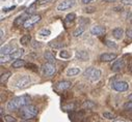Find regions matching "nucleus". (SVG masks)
<instances>
[{"instance_id":"nucleus-1","label":"nucleus","mask_w":132,"mask_h":122,"mask_svg":"<svg viewBox=\"0 0 132 122\" xmlns=\"http://www.w3.org/2000/svg\"><path fill=\"white\" fill-rule=\"evenodd\" d=\"M29 96L28 95H22V96H18V97H15L13 99H11L9 103H7V106H6V109L9 111H16L18 109H21L22 107L26 106L29 104Z\"/></svg>"},{"instance_id":"nucleus-2","label":"nucleus","mask_w":132,"mask_h":122,"mask_svg":"<svg viewBox=\"0 0 132 122\" xmlns=\"http://www.w3.org/2000/svg\"><path fill=\"white\" fill-rule=\"evenodd\" d=\"M38 108L34 105H26L24 107H22L20 109V116L23 120H30V119H34L37 115H38Z\"/></svg>"},{"instance_id":"nucleus-3","label":"nucleus","mask_w":132,"mask_h":122,"mask_svg":"<svg viewBox=\"0 0 132 122\" xmlns=\"http://www.w3.org/2000/svg\"><path fill=\"white\" fill-rule=\"evenodd\" d=\"M83 77L89 82H97L101 78V70L96 67H88L83 72Z\"/></svg>"},{"instance_id":"nucleus-4","label":"nucleus","mask_w":132,"mask_h":122,"mask_svg":"<svg viewBox=\"0 0 132 122\" xmlns=\"http://www.w3.org/2000/svg\"><path fill=\"white\" fill-rule=\"evenodd\" d=\"M24 55V50L23 49H16L12 54L10 55H5V56H1V59H0V63L3 64L6 63L11 60H17L19 58H21Z\"/></svg>"},{"instance_id":"nucleus-5","label":"nucleus","mask_w":132,"mask_h":122,"mask_svg":"<svg viewBox=\"0 0 132 122\" xmlns=\"http://www.w3.org/2000/svg\"><path fill=\"white\" fill-rule=\"evenodd\" d=\"M42 73L44 76L46 77H52L53 75H55L56 73V67L54 65V63H50V62H46L45 64L42 65Z\"/></svg>"},{"instance_id":"nucleus-6","label":"nucleus","mask_w":132,"mask_h":122,"mask_svg":"<svg viewBox=\"0 0 132 122\" xmlns=\"http://www.w3.org/2000/svg\"><path fill=\"white\" fill-rule=\"evenodd\" d=\"M30 83H31V79L29 76H22L15 83V87L17 89H24L27 88L30 85Z\"/></svg>"},{"instance_id":"nucleus-7","label":"nucleus","mask_w":132,"mask_h":122,"mask_svg":"<svg viewBox=\"0 0 132 122\" xmlns=\"http://www.w3.org/2000/svg\"><path fill=\"white\" fill-rule=\"evenodd\" d=\"M41 21V16H39V15H34V16H30L27 20H26V22L24 23V28L25 29H31L32 27H34L37 23H39Z\"/></svg>"},{"instance_id":"nucleus-8","label":"nucleus","mask_w":132,"mask_h":122,"mask_svg":"<svg viewBox=\"0 0 132 122\" xmlns=\"http://www.w3.org/2000/svg\"><path fill=\"white\" fill-rule=\"evenodd\" d=\"M75 4H76L75 0H63V1H61V2H59L57 4L56 8L59 12H63V11H67V9L72 8Z\"/></svg>"},{"instance_id":"nucleus-9","label":"nucleus","mask_w":132,"mask_h":122,"mask_svg":"<svg viewBox=\"0 0 132 122\" xmlns=\"http://www.w3.org/2000/svg\"><path fill=\"white\" fill-rule=\"evenodd\" d=\"M112 89L116 90V91H119V92H124L128 89V83L125 82V81H117V82H113L112 85H111Z\"/></svg>"},{"instance_id":"nucleus-10","label":"nucleus","mask_w":132,"mask_h":122,"mask_svg":"<svg viewBox=\"0 0 132 122\" xmlns=\"http://www.w3.org/2000/svg\"><path fill=\"white\" fill-rule=\"evenodd\" d=\"M105 32H106V29L102 26H99V25H96L90 28V33L96 36H102L105 34Z\"/></svg>"},{"instance_id":"nucleus-11","label":"nucleus","mask_w":132,"mask_h":122,"mask_svg":"<svg viewBox=\"0 0 132 122\" xmlns=\"http://www.w3.org/2000/svg\"><path fill=\"white\" fill-rule=\"evenodd\" d=\"M124 67H125V61L123 59H119V60H116L113 62V64L111 65V70L113 73H119Z\"/></svg>"},{"instance_id":"nucleus-12","label":"nucleus","mask_w":132,"mask_h":122,"mask_svg":"<svg viewBox=\"0 0 132 122\" xmlns=\"http://www.w3.org/2000/svg\"><path fill=\"white\" fill-rule=\"evenodd\" d=\"M71 85H72V83L70 81H59V82L56 83L55 88L58 91H64V90L69 89L71 87Z\"/></svg>"},{"instance_id":"nucleus-13","label":"nucleus","mask_w":132,"mask_h":122,"mask_svg":"<svg viewBox=\"0 0 132 122\" xmlns=\"http://www.w3.org/2000/svg\"><path fill=\"white\" fill-rule=\"evenodd\" d=\"M16 50V47L13 45H5L1 47V50H0V54L1 56H5V55H10L12 54L14 51Z\"/></svg>"},{"instance_id":"nucleus-14","label":"nucleus","mask_w":132,"mask_h":122,"mask_svg":"<svg viewBox=\"0 0 132 122\" xmlns=\"http://www.w3.org/2000/svg\"><path fill=\"white\" fill-rule=\"evenodd\" d=\"M114 59H117V55L112 53H104L100 56V60L102 62H110Z\"/></svg>"},{"instance_id":"nucleus-15","label":"nucleus","mask_w":132,"mask_h":122,"mask_svg":"<svg viewBox=\"0 0 132 122\" xmlns=\"http://www.w3.org/2000/svg\"><path fill=\"white\" fill-rule=\"evenodd\" d=\"M30 16L29 15H27L26 13L24 14V15H22V16H19L16 20H15V22H14V24L16 25V26H21V25H24V23L26 22V20L29 18Z\"/></svg>"},{"instance_id":"nucleus-16","label":"nucleus","mask_w":132,"mask_h":122,"mask_svg":"<svg viewBox=\"0 0 132 122\" xmlns=\"http://www.w3.org/2000/svg\"><path fill=\"white\" fill-rule=\"evenodd\" d=\"M76 58L80 61H87L89 58V55L86 51H77L76 52Z\"/></svg>"},{"instance_id":"nucleus-17","label":"nucleus","mask_w":132,"mask_h":122,"mask_svg":"<svg viewBox=\"0 0 132 122\" xmlns=\"http://www.w3.org/2000/svg\"><path fill=\"white\" fill-rule=\"evenodd\" d=\"M112 35H113V37H114V38H117V39H122V38H123V36H124V30H123V28L118 27V28L113 29V31H112Z\"/></svg>"},{"instance_id":"nucleus-18","label":"nucleus","mask_w":132,"mask_h":122,"mask_svg":"<svg viewBox=\"0 0 132 122\" xmlns=\"http://www.w3.org/2000/svg\"><path fill=\"white\" fill-rule=\"evenodd\" d=\"M44 58H45V60L47 61V62H50V63H55V56L51 53V52H49V51H46L45 52V54H44Z\"/></svg>"},{"instance_id":"nucleus-19","label":"nucleus","mask_w":132,"mask_h":122,"mask_svg":"<svg viewBox=\"0 0 132 122\" xmlns=\"http://www.w3.org/2000/svg\"><path fill=\"white\" fill-rule=\"evenodd\" d=\"M80 68L79 67H71V68H68L67 70V75L69 77H74V76H77L80 74Z\"/></svg>"},{"instance_id":"nucleus-20","label":"nucleus","mask_w":132,"mask_h":122,"mask_svg":"<svg viewBox=\"0 0 132 122\" xmlns=\"http://www.w3.org/2000/svg\"><path fill=\"white\" fill-rule=\"evenodd\" d=\"M25 64H26V62H25V60H22L21 58H19V59L15 60V61H14V62L12 63V66H13L14 68H20V67L24 66Z\"/></svg>"},{"instance_id":"nucleus-21","label":"nucleus","mask_w":132,"mask_h":122,"mask_svg":"<svg viewBox=\"0 0 132 122\" xmlns=\"http://www.w3.org/2000/svg\"><path fill=\"white\" fill-rule=\"evenodd\" d=\"M49 45H50V47H51V48L56 49V50L63 49V48L67 47V44H63V43H56V42H51Z\"/></svg>"},{"instance_id":"nucleus-22","label":"nucleus","mask_w":132,"mask_h":122,"mask_svg":"<svg viewBox=\"0 0 132 122\" xmlns=\"http://www.w3.org/2000/svg\"><path fill=\"white\" fill-rule=\"evenodd\" d=\"M83 32H84V27H83V25H80L78 28H76L74 31H73V36H74V37H78V36H80Z\"/></svg>"},{"instance_id":"nucleus-23","label":"nucleus","mask_w":132,"mask_h":122,"mask_svg":"<svg viewBox=\"0 0 132 122\" xmlns=\"http://www.w3.org/2000/svg\"><path fill=\"white\" fill-rule=\"evenodd\" d=\"M30 40H31V36H30L29 34H25V35H23V36L21 37L20 43H21V45L26 46V45H28V44L30 43Z\"/></svg>"},{"instance_id":"nucleus-24","label":"nucleus","mask_w":132,"mask_h":122,"mask_svg":"<svg viewBox=\"0 0 132 122\" xmlns=\"http://www.w3.org/2000/svg\"><path fill=\"white\" fill-rule=\"evenodd\" d=\"M76 19V15L74 13H71V14H68L67 16H65V23L67 24H70V23H73Z\"/></svg>"},{"instance_id":"nucleus-25","label":"nucleus","mask_w":132,"mask_h":122,"mask_svg":"<svg viewBox=\"0 0 132 122\" xmlns=\"http://www.w3.org/2000/svg\"><path fill=\"white\" fill-rule=\"evenodd\" d=\"M11 73L10 72H7V73H5V74H2L1 75V77H0V83H1V84H4L7 80H9V78L11 77Z\"/></svg>"},{"instance_id":"nucleus-26","label":"nucleus","mask_w":132,"mask_h":122,"mask_svg":"<svg viewBox=\"0 0 132 122\" xmlns=\"http://www.w3.org/2000/svg\"><path fill=\"white\" fill-rule=\"evenodd\" d=\"M25 13H26L27 15H29V16H34L35 13H36V4H32L31 6H29V7L25 11Z\"/></svg>"},{"instance_id":"nucleus-27","label":"nucleus","mask_w":132,"mask_h":122,"mask_svg":"<svg viewBox=\"0 0 132 122\" xmlns=\"http://www.w3.org/2000/svg\"><path fill=\"white\" fill-rule=\"evenodd\" d=\"M103 117L106 118V119H109V120H114L117 118V116L113 113H109V112H104L103 113Z\"/></svg>"},{"instance_id":"nucleus-28","label":"nucleus","mask_w":132,"mask_h":122,"mask_svg":"<svg viewBox=\"0 0 132 122\" xmlns=\"http://www.w3.org/2000/svg\"><path fill=\"white\" fill-rule=\"evenodd\" d=\"M50 34H51V31L49 29H46V28L42 29L41 31L39 32V35H41V36H49Z\"/></svg>"},{"instance_id":"nucleus-29","label":"nucleus","mask_w":132,"mask_h":122,"mask_svg":"<svg viewBox=\"0 0 132 122\" xmlns=\"http://www.w3.org/2000/svg\"><path fill=\"white\" fill-rule=\"evenodd\" d=\"M106 44V46L108 47V48H110V49H118V45L114 43V42H112V40H109V39H107L106 42H105Z\"/></svg>"},{"instance_id":"nucleus-30","label":"nucleus","mask_w":132,"mask_h":122,"mask_svg":"<svg viewBox=\"0 0 132 122\" xmlns=\"http://www.w3.org/2000/svg\"><path fill=\"white\" fill-rule=\"evenodd\" d=\"M59 56H60L61 58H65V59L71 57V55L69 54V52H68V51H65V50H61L60 53H59Z\"/></svg>"},{"instance_id":"nucleus-31","label":"nucleus","mask_w":132,"mask_h":122,"mask_svg":"<svg viewBox=\"0 0 132 122\" xmlns=\"http://www.w3.org/2000/svg\"><path fill=\"white\" fill-rule=\"evenodd\" d=\"M83 107H84V108H87V109H92V108L95 107V104H94L93 101H90V100H86V101H84Z\"/></svg>"},{"instance_id":"nucleus-32","label":"nucleus","mask_w":132,"mask_h":122,"mask_svg":"<svg viewBox=\"0 0 132 122\" xmlns=\"http://www.w3.org/2000/svg\"><path fill=\"white\" fill-rule=\"evenodd\" d=\"M124 110H126V111H132V101L131 100L128 101V103H126L124 105Z\"/></svg>"},{"instance_id":"nucleus-33","label":"nucleus","mask_w":132,"mask_h":122,"mask_svg":"<svg viewBox=\"0 0 132 122\" xmlns=\"http://www.w3.org/2000/svg\"><path fill=\"white\" fill-rule=\"evenodd\" d=\"M4 120L6 122H16V119L13 116H11V115H5L4 116Z\"/></svg>"},{"instance_id":"nucleus-34","label":"nucleus","mask_w":132,"mask_h":122,"mask_svg":"<svg viewBox=\"0 0 132 122\" xmlns=\"http://www.w3.org/2000/svg\"><path fill=\"white\" fill-rule=\"evenodd\" d=\"M83 11H84V13L92 14V13H94V12L96 11V8H95V7H93V6H87V7H85Z\"/></svg>"},{"instance_id":"nucleus-35","label":"nucleus","mask_w":132,"mask_h":122,"mask_svg":"<svg viewBox=\"0 0 132 122\" xmlns=\"http://www.w3.org/2000/svg\"><path fill=\"white\" fill-rule=\"evenodd\" d=\"M50 2H52V0H38L37 4L42 5V4H46V3H50Z\"/></svg>"},{"instance_id":"nucleus-36","label":"nucleus","mask_w":132,"mask_h":122,"mask_svg":"<svg viewBox=\"0 0 132 122\" xmlns=\"http://www.w3.org/2000/svg\"><path fill=\"white\" fill-rule=\"evenodd\" d=\"M122 3H123L124 5L132 6V0H122Z\"/></svg>"},{"instance_id":"nucleus-37","label":"nucleus","mask_w":132,"mask_h":122,"mask_svg":"<svg viewBox=\"0 0 132 122\" xmlns=\"http://www.w3.org/2000/svg\"><path fill=\"white\" fill-rule=\"evenodd\" d=\"M126 35H127L129 38L132 39V29H128V30H127V31H126Z\"/></svg>"},{"instance_id":"nucleus-38","label":"nucleus","mask_w":132,"mask_h":122,"mask_svg":"<svg viewBox=\"0 0 132 122\" xmlns=\"http://www.w3.org/2000/svg\"><path fill=\"white\" fill-rule=\"evenodd\" d=\"M112 122H128V121H126L124 119H121V118H116L114 120H112Z\"/></svg>"},{"instance_id":"nucleus-39","label":"nucleus","mask_w":132,"mask_h":122,"mask_svg":"<svg viewBox=\"0 0 132 122\" xmlns=\"http://www.w3.org/2000/svg\"><path fill=\"white\" fill-rule=\"evenodd\" d=\"M93 0H81V2L83 3V4H88L89 2H92Z\"/></svg>"},{"instance_id":"nucleus-40","label":"nucleus","mask_w":132,"mask_h":122,"mask_svg":"<svg viewBox=\"0 0 132 122\" xmlns=\"http://www.w3.org/2000/svg\"><path fill=\"white\" fill-rule=\"evenodd\" d=\"M0 34H1V36H0V37H1V40L3 39V36H4V33H3V29H1V30H0Z\"/></svg>"},{"instance_id":"nucleus-41","label":"nucleus","mask_w":132,"mask_h":122,"mask_svg":"<svg viewBox=\"0 0 132 122\" xmlns=\"http://www.w3.org/2000/svg\"><path fill=\"white\" fill-rule=\"evenodd\" d=\"M15 7H16V6H12V7H10V8H3V11H4V12H9L10 9H14Z\"/></svg>"},{"instance_id":"nucleus-42","label":"nucleus","mask_w":132,"mask_h":122,"mask_svg":"<svg viewBox=\"0 0 132 122\" xmlns=\"http://www.w3.org/2000/svg\"><path fill=\"white\" fill-rule=\"evenodd\" d=\"M0 113H1V115L3 116V108H2V107L0 108Z\"/></svg>"},{"instance_id":"nucleus-43","label":"nucleus","mask_w":132,"mask_h":122,"mask_svg":"<svg viewBox=\"0 0 132 122\" xmlns=\"http://www.w3.org/2000/svg\"><path fill=\"white\" fill-rule=\"evenodd\" d=\"M104 1H106V2H114L116 0H104Z\"/></svg>"},{"instance_id":"nucleus-44","label":"nucleus","mask_w":132,"mask_h":122,"mask_svg":"<svg viewBox=\"0 0 132 122\" xmlns=\"http://www.w3.org/2000/svg\"><path fill=\"white\" fill-rule=\"evenodd\" d=\"M128 99H129V100H131V101H132V93H131V94H130V95H129V97H128Z\"/></svg>"},{"instance_id":"nucleus-45","label":"nucleus","mask_w":132,"mask_h":122,"mask_svg":"<svg viewBox=\"0 0 132 122\" xmlns=\"http://www.w3.org/2000/svg\"><path fill=\"white\" fill-rule=\"evenodd\" d=\"M131 24H132V19H131Z\"/></svg>"},{"instance_id":"nucleus-46","label":"nucleus","mask_w":132,"mask_h":122,"mask_svg":"<svg viewBox=\"0 0 132 122\" xmlns=\"http://www.w3.org/2000/svg\"><path fill=\"white\" fill-rule=\"evenodd\" d=\"M23 122H26V120H25V121H23Z\"/></svg>"}]
</instances>
